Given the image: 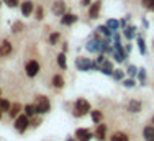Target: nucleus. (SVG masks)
<instances>
[{
  "label": "nucleus",
  "mask_w": 154,
  "mask_h": 141,
  "mask_svg": "<svg viewBox=\"0 0 154 141\" xmlns=\"http://www.w3.org/2000/svg\"><path fill=\"white\" fill-rule=\"evenodd\" d=\"M33 105H35V108H36V115H45L51 110V102L46 95H36Z\"/></svg>",
  "instance_id": "f257e3e1"
},
{
  "label": "nucleus",
  "mask_w": 154,
  "mask_h": 141,
  "mask_svg": "<svg viewBox=\"0 0 154 141\" xmlns=\"http://www.w3.org/2000/svg\"><path fill=\"white\" fill-rule=\"evenodd\" d=\"M90 110H92V107H90V103L85 99H77L74 102V112H72V115L77 118H82L84 115L90 113Z\"/></svg>",
  "instance_id": "f03ea898"
},
{
  "label": "nucleus",
  "mask_w": 154,
  "mask_h": 141,
  "mask_svg": "<svg viewBox=\"0 0 154 141\" xmlns=\"http://www.w3.org/2000/svg\"><path fill=\"white\" fill-rule=\"evenodd\" d=\"M13 128L17 130L20 135H23L28 128H30V118L26 117L25 113H20L18 117L15 118V123H13Z\"/></svg>",
  "instance_id": "7ed1b4c3"
},
{
  "label": "nucleus",
  "mask_w": 154,
  "mask_h": 141,
  "mask_svg": "<svg viewBox=\"0 0 154 141\" xmlns=\"http://www.w3.org/2000/svg\"><path fill=\"white\" fill-rule=\"evenodd\" d=\"M92 64H94V61L90 58H84V56L75 58V67L80 72H89V70H92Z\"/></svg>",
  "instance_id": "20e7f679"
},
{
  "label": "nucleus",
  "mask_w": 154,
  "mask_h": 141,
  "mask_svg": "<svg viewBox=\"0 0 154 141\" xmlns=\"http://www.w3.org/2000/svg\"><path fill=\"white\" fill-rule=\"evenodd\" d=\"M39 69H41V66H39V62L36 61V59L28 61L26 66H25V72H26L28 77H36L39 74Z\"/></svg>",
  "instance_id": "39448f33"
},
{
  "label": "nucleus",
  "mask_w": 154,
  "mask_h": 141,
  "mask_svg": "<svg viewBox=\"0 0 154 141\" xmlns=\"http://www.w3.org/2000/svg\"><path fill=\"white\" fill-rule=\"evenodd\" d=\"M74 138L77 141H92L94 133L90 131L89 128H77L75 133H74Z\"/></svg>",
  "instance_id": "423d86ee"
},
{
  "label": "nucleus",
  "mask_w": 154,
  "mask_h": 141,
  "mask_svg": "<svg viewBox=\"0 0 154 141\" xmlns=\"http://www.w3.org/2000/svg\"><path fill=\"white\" fill-rule=\"evenodd\" d=\"M100 38H98L97 35H94L92 38L87 41V44H85V49L89 51V53H100Z\"/></svg>",
  "instance_id": "0eeeda50"
},
{
  "label": "nucleus",
  "mask_w": 154,
  "mask_h": 141,
  "mask_svg": "<svg viewBox=\"0 0 154 141\" xmlns=\"http://www.w3.org/2000/svg\"><path fill=\"white\" fill-rule=\"evenodd\" d=\"M94 138L98 141H105L107 139V125L105 123H98L97 128L94 131Z\"/></svg>",
  "instance_id": "6e6552de"
},
{
  "label": "nucleus",
  "mask_w": 154,
  "mask_h": 141,
  "mask_svg": "<svg viewBox=\"0 0 154 141\" xmlns=\"http://www.w3.org/2000/svg\"><path fill=\"white\" fill-rule=\"evenodd\" d=\"M100 7H102L100 0L90 3V7H89V18L90 20H97L98 18V15H100Z\"/></svg>",
  "instance_id": "1a4fd4ad"
},
{
  "label": "nucleus",
  "mask_w": 154,
  "mask_h": 141,
  "mask_svg": "<svg viewBox=\"0 0 154 141\" xmlns=\"http://www.w3.org/2000/svg\"><path fill=\"white\" fill-rule=\"evenodd\" d=\"M141 108H143V103L136 99H131L130 102L126 103V112H130V113H139Z\"/></svg>",
  "instance_id": "9d476101"
},
{
  "label": "nucleus",
  "mask_w": 154,
  "mask_h": 141,
  "mask_svg": "<svg viewBox=\"0 0 154 141\" xmlns=\"http://www.w3.org/2000/svg\"><path fill=\"white\" fill-rule=\"evenodd\" d=\"M51 10H53L54 15H57V17H62V15L66 13V3L62 2V0H56V2L51 5Z\"/></svg>",
  "instance_id": "9b49d317"
},
{
  "label": "nucleus",
  "mask_w": 154,
  "mask_h": 141,
  "mask_svg": "<svg viewBox=\"0 0 154 141\" xmlns=\"http://www.w3.org/2000/svg\"><path fill=\"white\" fill-rule=\"evenodd\" d=\"M79 20V17L74 13H64L61 18V25H64V27H71V25H74L75 21Z\"/></svg>",
  "instance_id": "f8f14e48"
},
{
  "label": "nucleus",
  "mask_w": 154,
  "mask_h": 141,
  "mask_svg": "<svg viewBox=\"0 0 154 141\" xmlns=\"http://www.w3.org/2000/svg\"><path fill=\"white\" fill-rule=\"evenodd\" d=\"M12 51H13L12 43H10V41H7V39H3L2 44H0V56H2V58L10 56V54H12Z\"/></svg>",
  "instance_id": "ddd939ff"
},
{
  "label": "nucleus",
  "mask_w": 154,
  "mask_h": 141,
  "mask_svg": "<svg viewBox=\"0 0 154 141\" xmlns=\"http://www.w3.org/2000/svg\"><path fill=\"white\" fill-rule=\"evenodd\" d=\"M113 70H115V67H113V62L108 61V59H105L103 64H100V72L105 74V76H112Z\"/></svg>",
  "instance_id": "4468645a"
},
{
  "label": "nucleus",
  "mask_w": 154,
  "mask_h": 141,
  "mask_svg": "<svg viewBox=\"0 0 154 141\" xmlns=\"http://www.w3.org/2000/svg\"><path fill=\"white\" fill-rule=\"evenodd\" d=\"M33 8H35V5H33L31 0H25V2L21 3V15H23V17H30L33 13Z\"/></svg>",
  "instance_id": "2eb2a0df"
},
{
  "label": "nucleus",
  "mask_w": 154,
  "mask_h": 141,
  "mask_svg": "<svg viewBox=\"0 0 154 141\" xmlns=\"http://www.w3.org/2000/svg\"><path fill=\"white\" fill-rule=\"evenodd\" d=\"M143 136H144V141H154V127L152 125H146L143 128Z\"/></svg>",
  "instance_id": "dca6fc26"
},
{
  "label": "nucleus",
  "mask_w": 154,
  "mask_h": 141,
  "mask_svg": "<svg viewBox=\"0 0 154 141\" xmlns=\"http://www.w3.org/2000/svg\"><path fill=\"white\" fill-rule=\"evenodd\" d=\"M90 118H92V121L95 125L102 123L103 121V112L102 110H90Z\"/></svg>",
  "instance_id": "f3484780"
},
{
  "label": "nucleus",
  "mask_w": 154,
  "mask_h": 141,
  "mask_svg": "<svg viewBox=\"0 0 154 141\" xmlns=\"http://www.w3.org/2000/svg\"><path fill=\"white\" fill-rule=\"evenodd\" d=\"M21 110H23V107H21L20 103H12V107H10V110H8L10 118H13V120H15L18 115L21 113Z\"/></svg>",
  "instance_id": "a211bd4d"
},
{
  "label": "nucleus",
  "mask_w": 154,
  "mask_h": 141,
  "mask_svg": "<svg viewBox=\"0 0 154 141\" xmlns=\"http://www.w3.org/2000/svg\"><path fill=\"white\" fill-rule=\"evenodd\" d=\"M110 141H130V136L125 131H115L110 136Z\"/></svg>",
  "instance_id": "6ab92c4d"
},
{
  "label": "nucleus",
  "mask_w": 154,
  "mask_h": 141,
  "mask_svg": "<svg viewBox=\"0 0 154 141\" xmlns=\"http://www.w3.org/2000/svg\"><path fill=\"white\" fill-rule=\"evenodd\" d=\"M113 51H115V53L118 54V56L122 58L123 61H125V59H126V56H128V53L125 51V48L122 46V43H113Z\"/></svg>",
  "instance_id": "aec40b11"
},
{
  "label": "nucleus",
  "mask_w": 154,
  "mask_h": 141,
  "mask_svg": "<svg viewBox=\"0 0 154 141\" xmlns=\"http://www.w3.org/2000/svg\"><path fill=\"white\" fill-rule=\"evenodd\" d=\"M97 31H98V33H102V35H103L107 39H112L113 33H115V31H112V30L107 27V25H100V27L97 28Z\"/></svg>",
  "instance_id": "412c9836"
},
{
  "label": "nucleus",
  "mask_w": 154,
  "mask_h": 141,
  "mask_svg": "<svg viewBox=\"0 0 154 141\" xmlns=\"http://www.w3.org/2000/svg\"><path fill=\"white\" fill-rule=\"evenodd\" d=\"M51 84H53L56 89H62L66 85V80H64V77H62L61 74H56V76L53 77V82H51Z\"/></svg>",
  "instance_id": "4be33fe9"
},
{
  "label": "nucleus",
  "mask_w": 154,
  "mask_h": 141,
  "mask_svg": "<svg viewBox=\"0 0 154 141\" xmlns=\"http://www.w3.org/2000/svg\"><path fill=\"white\" fill-rule=\"evenodd\" d=\"M123 35L131 41L133 38H136V27H133V25H131V27H126V28H125V31H123Z\"/></svg>",
  "instance_id": "5701e85b"
},
{
  "label": "nucleus",
  "mask_w": 154,
  "mask_h": 141,
  "mask_svg": "<svg viewBox=\"0 0 154 141\" xmlns=\"http://www.w3.org/2000/svg\"><path fill=\"white\" fill-rule=\"evenodd\" d=\"M57 66H59L62 70L67 69V58H66V53H59V54H57Z\"/></svg>",
  "instance_id": "b1692460"
},
{
  "label": "nucleus",
  "mask_w": 154,
  "mask_h": 141,
  "mask_svg": "<svg viewBox=\"0 0 154 141\" xmlns=\"http://www.w3.org/2000/svg\"><path fill=\"white\" fill-rule=\"evenodd\" d=\"M23 113L26 115L28 118L35 117V115H36V108H35V105H33V103H28V105H25V107H23Z\"/></svg>",
  "instance_id": "393cba45"
},
{
  "label": "nucleus",
  "mask_w": 154,
  "mask_h": 141,
  "mask_svg": "<svg viewBox=\"0 0 154 141\" xmlns=\"http://www.w3.org/2000/svg\"><path fill=\"white\" fill-rule=\"evenodd\" d=\"M136 43H138V49H139V53L143 54V56H144L146 54V41H144V38H143V36H136Z\"/></svg>",
  "instance_id": "a878e982"
},
{
  "label": "nucleus",
  "mask_w": 154,
  "mask_h": 141,
  "mask_svg": "<svg viewBox=\"0 0 154 141\" xmlns=\"http://www.w3.org/2000/svg\"><path fill=\"white\" fill-rule=\"evenodd\" d=\"M25 30V25L21 23V21H15V23H12V31L15 33V35H18V33H21Z\"/></svg>",
  "instance_id": "bb28decb"
},
{
  "label": "nucleus",
  "mask_w": 154,
  "mask_h": 141,
  "mask_svg": "<svg viewBox=\"0 0 154 141\" xmlns=\"http://www.w3.org/2000/svg\"><path fill=\"white\" fill-rule=\"evenodd\" d=\"M10 107H12L10 100H7V99H2V100H0V110H2V113H3V112H7V113H8Z\"/></svg>",
  "instance_id": "cd10ccee"
},
{
  "label": "nucleus",
  "mask_w": 154,
  "mask_h": 141,
  "mask_svg": "<svg viewBox=\"0 0 154 141\" xmlns=\"http://www.w3.org/2000/svg\"><path fill=\"white\" fill-rule=\"evenodd\" d=\"M136 77H138V80H139L141 84H144V82H146V77H148V72H146V69H144V67L138 69V74H136Z\"/></svg>",
  "instance_id": "c85d7f7f"
},
{
  "label": "nucleus",
  "mask_w": 154,
  "mask_h": 141,
  "mask_svg": "<svg viewBox=\"0 0 154 141\" xmlns=\"http://www.w3.org/2000/svg\"><path fill=\"white\" fill-rule=\"evenodd\" d=\"M105 25H107V27L112 30V31H116V30L120 28V21H118V20H113V18H110V20H108Z\"/></svg>",
  "instance_id": "c756f323"
},
{
  "label": "nucleus",
  "mask_w": 154,
  "mask_h": 141,
  "mask_svg": "<svg viewBox=\"0 0 154 141\" xmlns=\"http://www.w3.org/2000/svg\"><path fill=\"white\" fill-rule=\"evenodd\" d=\"M112 77H113L115 80H120V82H122V80L125 79V70H123V69H116V70H113Z\"/></svg>",
  "instance_id": "7c9ffc66"
},
{
  "label": "nucleus",
  "mask_w": 154,
  "mask_h": 141,
  "mask_svg": "<svg viewBox=\"0 0 154 141\" xmlns=\"http://www.w3.org/2000/svg\"><path fill=\"white\" fill-rule=\"evenodd\" d=\"M41 123H43V120L39 118V115H38V117L35 115V117H31V118H30V127H31V128H38Z\"/></svg>",
  "instance_id": "2f4dec72"
},
{
  "label": "nucleus",
  "mask_w": 154,
  "mask_h": 141,
  "mask_svg": "<svg viewBox=\"0 0 154 141\" xmlns=\"http://www.w3.org/2000/svg\"><path fill=\"white\" fill-rule=\"evenodd\" d=\"M59 39H61V35H59V33L54 31V33H51V35H49V43H51V46L57 44V43H59Z\"/></svg>",
  "instance_id": "473e14b6"
},
{
  "label": "nucleus",
  "mask_w": 154,
  "mask_h": 141,
  "mask_svg": "<svg viewBox=\"0 0 154 141\" xmlns=\"http://www.w3.org/2000/svg\"><path fill=\"white\" fill-rule=\"evenodd\" d=\"M35 18H36V20H43V18H45V10H43V7H41V5H38V7H36Z\"/></svg>",
  "instance_id": "72a5a7b5"
},
{
  "label": "nucleus",
  "mask_w": 154,
  "mask_h": 141,
  "mask_svg": "<svg viewBox=\"0 0 154 141\" xmlns=\"http://www.w3.org/2000/svg\"><path fill=\"white\" fill-rule=\"evenodd\" d=\"M126 72L130 74V77H134L138 74V67L134 64H130V66H128V69H126Z\"/></svg>",
  "instance_id": "f704fd0d"
},
{
  "label": "nucleus",
  "mask_w": 154,
  "mask_h": 141,
  "mask_svg": "<svg viewBox=\"0 0 154 141\" xmlns=\"http://www.w3.org/2000/svg\"><path fill=\"white\" fill-rule=\"evenodd\" d=\"M122 82H123L125 87H128V89H131V87H134V85H136V84H134V79H133V77H130V79H123Z\"/></svg>",
  "instance_id": "c9c22d12"
},
{
  "label": "nucleus",
  "mask_w": 154,
  "mask_h": 141,
  "mask_svg": "<svg viewBox=\"0 0 154 141\" xmlns=\"http://www.w3.org/2000/svg\"><path fill=\"white\" fill-rule=\"evenodd\" d=\"M5 2V5H8L10 8H15V7H18V0H3Z\"/></svg>",
  "instance_id": "e433bc0d"
},
{
  "label": "nucleus",
  "mask_w": 154,
  "mask_h": 141,
  "mask_svg": "<svg viewBox=\"0 0 154 141\" xmlns=\"http://www.w3.org/2000/svg\"><path fill=\"white\" fill-rule=\"evenodd\" d=\"M151 3H152V0H141V5H143V7H146V8H148V7L151 5Z\"/></svg>",
  "instance_id": "4c0bfd02"
},
{
  "label": "nucleus",
  "mask_w": 154,
  "mask_h": 141,
  "mask_svg": "<svg viewBox=\"0 0 154 141\" xmlns=\"http://www.w3.org/2000/svg\"><path fill=\"white\" fill-rule=\"evenodd\" d=\"M80 3H82V7H90V0H80Z\"/></svg>",
  "instance_id": "58836bf2"
},
{
  "label": "nucleus",
  "mask_w": 154,
  "mask_h": 141,
  "mask_svg": "<svg viewBox=\"0 0 154 141\" xmlns=\"http://www.w3.org/2000/svg\"><path fill=\"white\" fill-rule=\"evenodd\" d=\"M131 49H133V46H131V43H128L126 46H125V51H126V53H131Z\"/></svg>",
  "instance_id": "ea45409f"
},
{
  "label": "nucleus",
  "mask_w": 154,
  "mask_h": 141,
  "mask_svg": "<svg viewBox=\"0 0 154 141\" xmlns=\"http://www.w3.org/2000/svg\"><path fill=\"white\" fill-rule=\"evenodd\" d=\"M141 23H143V27H144V28H148V27H149V21L146 20V18H143V20H141Z\"/></svg>",
  "instance_id": "a19ab883"
},
{
  "label": "nucleus",
  "mask_w": 154,
  "mask_h": 141,
  "mask_svg": "<svg viewBox=\"0 0 154 141\" xmlns=\"http://www.w3.org/2000/svg\"><path fill=\"white\" fill-rule=\"evenodd\" d=\"M67 49H69L67 43H64V44H62V53H67Z\"/></svg>",
  "instance_id": "79ce46f5"
},
{
  "label": "nucleus",
  "mask_w": 154,
  "mask_h": 141,
  "mask_svg": "<svg viewBox=\"0 0 154 141\" xmlns=\"http://www.w3.org/2000/svg\"><path fill=\"white\" fill-rule=\"evenodd\" d=\"M66 141H77L74 136H67V138H66Z\"/></svg>",
  "instance_id": "37998d69"
},
{
  "label": "nucleus",
  "mask_w": 154,
  "mask_h": 141,
  "mask_svg": "<svg viewBox=\"0 0 154 141\" xmlns=\"http://www.w3.org/2000/svg\"><path fill=\"white\" fill-rule=\"evenodd\" d=\"M148 10H151V12H154V0H152V3H151V5L148 7Z\"/></svg>",
  "instance_id": "c03bdc74"
},
{
  "label": "nucleus",
  "mask_w": 154,
  "mask_h": 141,
  "mask_svg": "<svg viewBox=\"0 0 154 141\" xmlns=\"http://www.w3.org/2000/svg\"><path fill=\"white\" fill-rule=\"evenodd\" d=\"M151 125H152V127H154V117L151 118Z\"/></svg>",
  "instance_id": "a18cd8bd"
},
{
  "label": "nucleus",
  "mask_w": 154,
  "mask_h": 141,
  "mask_svg": "<svg viewBox=\"0 0 154 141\" xmlns=\"http://www.w3.org/2000/svg\"><path fill=\"white\" fill-rule=\"evenodd\" d=\"M0 100H2V89H0Z\"/></svg>",
  "instance_id": "49530a36"
},
{
  "label": "nucleus",
  "mask_w": 154,
  "mask_h": 141,
  "mask_svg": "<svg viewBox=\"0 0 154 141\" xmlns=\"http://www.w3.org/2000/svg\"><path fill=\"white\" fill-rule=\"evenodd\" d=\"M0 120H2V110H0Z\"/></svg>",
  "instance_id": "de8ad7c7"
},
{
  "label": "nucleus",
  "mask_w": 154,
  "mask_h": 141,
  "mask_svg": "<svg viewBox=\"0 0 154 141\" xmlns=\"http://www.w3.org/2000/svg\"><path fill=\"white\" fill-rule=\"evenodd\" d=\"M152 44H154V38H152Z\"/></svg>",
  "instance_id": "09e8293b"
}]
</instances>
